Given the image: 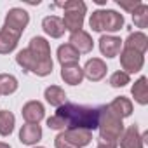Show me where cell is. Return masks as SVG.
Listing matches in <instances>:
<instances>
[{
  "instance_id": "cell-1",
  "label": "cell",
  "mask_w": 148,
  "mask_h": 148,
  "mask_svg": "<svg viewBox=\"0 0 148 148\" xmlns=\"http://www.w3.org/2000/svg\"><path fill=\"white\" fill-rule=\"evenodd\" d=\"M19 66L25 71H32L38 77H45L52 71V59H51V47L45 38L33 37L30 45L16 56Z\"/></svg>"
},
{
  "instance_id": "cell-2",
  "label": "cell",
  "mask_w": 148,
  "mask_h": 148,
  "mask_svg": "<svg viewBox=\"0 0 148 148\" xmlns=\"http://www.w3.org/2000/svg\"><path fill=\"white\" fill-rule=\"evenodd\" d=\"M54 115H58L64 122L66 129H86V131H92L99 124V110L98 108L82 106V105H75V103H64V105H61Z\"/></svg>"
},
{
  "instance_id": "cell-3",
  "label": "cell",
  "mask_w": 148,
  "mask_h": 148,
  "mask_svg": "<svg viewBox=\"0 0 148 148\" xmlns=\"http://www.w3.org/2000/svg\"><path fill=\"white\" fill-rule=\"evenodd\" d=\"M99 131H101V136L99 139L106 141V143H112V145H117V141L120 139L122 132H124V125H122V119H119L117 115H113L108 106H99Z\"/></svg>"
},
{
  "instance_id": "cell-4",
  "label": "cell",
  "mask_w": 148,
  "mask_h": 148,
  "mask_svg": "<svg viewBox=\"0 0 148 148\" xmlns=\"http://www.w3.org/2000/svg\"><path fill=\"white\" fill-rule=\"evenodd\" d=\"M56 7H63L64 9V18L61 19L64 30H70L71 33L82 30L84 14H86V4L84 2H80V0H70V2L56 4Z\"/></svg>"
},
{
  "instance_id": "cell-5",
  "label": "cell",
  "mask_w": 148,
  "mask_h": 148,
  "mask_svg": "<svg viewBox=\"0 0 148 148\" xmlns=\"http://www.w3.org/2000/svg\"><path fill=\"white\" fill-rule=\"evenodd\" d=\"M89 25L94 32H117L122 28L124 18L115 11H96L92 12Z\"/></svg>"
},
{
  "instance_id": "cell-6",
  "label": "cell",
  "mask_w": 148,
  "mask_h": 148,
  "mask_svg": "<svg viewBox=\"0 0 148 148\" xmlns=\"http://www.w3.org/2000/svg\"><path fill=\"white\" fill-rule=\"evenodd\" d=\"M92 139L91 131L86 129H66L64 132L56 136V148H82L89 145Z\"/></svg>"
},
{
  "instance_id": "cell-7",
  "label": "cell",
  "mask_w": 148,
  "mask_h": 148,
  "mask_svg": "<svg viewBox=\"0 0 148 148\" xmlns=\"http://www.w3.org/2000/svg\"><path fill=\"white\" fill-rule=\"evenodd\" d=\"M28 21H30L28 12H26V11H23V9L14 7V9H11V11L7 12V18H5L4 28H5V30H9V32H12V33H16V35L19 37V35L23 33V30L26 28Z\"/></svg>"
},
{
  "instance_id": "cell-8",
  "label": "cell",
  "mask_w": 148,
  "mask_h": 148,
  "mask_svg": "<svg viewBox=\"0 0 148 148\" xmlns=\"http://www.w3.org/2000/svg\"><path fill=\"white\" fill-rule=\"evenodd\" d=\"M120 64L125 70L127 75H129V73H136L143 66V54L138 52V51H134V49L124 47V51L120 54Z\"/></svg>"
},
{
  "instance_id": "cell-9",
  "label": "cell",
  "mask_w": 148,
  "mask_h": 148,
  "mask_svg": "<svg viewBox=\"0 0 148 148\" xmlns=\"http://www.w3.org/2000/svg\"><path fill=\"white\" fill-rule=\"evenodd\" d=\"M70 45L75 47L79 54H86L92 51V38L89 37L87 32L79 30V32H73L70 35Z\"/></svg>"
},
{
  "instance_id": "cell-10",
  "label": "cell",
  "mask_w": 148,
  "mask_h": 148,
  "mask_svg": "<svg viewBox=\"0 0 148 148\" xmlns=\"http://www.w3.org/2000/svg\"><path fill=\"white\" fill-rule=\"evenodd\" d=\"M82 71H84V75H86L89 80L98 82V80H101V79L106 75V64H105L101 59L92 58V59H89V61L86 63V66H84Z\"/></svg>"
},
{
  "instance_id": "cell-11",
  "label": "cell",
  "mask_w": 148,
  "mask_h": 148,
  "mask_svg": "<svg viewBox=\"0 0 148 148\" xmlns=\"http://www.w3.org/2000/svg\"><path fill=\"white\" fill-rule=\"evenodd\" d=\"M122 47V40L119 37H112V35H103L99 38V49L106 58H115L119 56Z\"/></svg>"
},
{
  "instance_id": "cell-12",
  "label": "cell",
  "mask_w": 148,
  "mask_h": 148,
  "mask_svg": "<svg viewBox=\"0 0 148 148\" xmlns=\"http://www.w3.org/2000/svg\"><path fill=\"white\" fill-rule=\"evenodd\" d=\"M23 119L26 120V124H38L44 119V106L38 101H30L23 106Z\"/></svg>"
},
{
  "instance_id": "cell-13",
  "label": "cell",
  "mask_w": 148,
  "mask_h": 148,
  "mask_svg": "<svg viewBox=\"0 0 148 148\" xmlns=\"http://www.w3.org/2000/svg\"><path fill=\"white\" fill-rule=\"evenodd\" d=\"M61 79L70 86H79L84 79V71L79 66V63L77 64H64L61 70Z\"/></svg>"
},
{
  "instance_id": "cell-14",
  "label": "cell",
  "mask_w": 148,
  "mask_h": 148,
  "mask_svg": "<svg viewBox=\"0 0 148 148\" xmlns=\"http://www.w3.org/2000/svg\"><path fill=\"white\" fill-rule=\"evenodd\" d=\"M42 138V129L38 124H25L19 131V141L25 145H35Z\"/></svg>"
},
{
  "instance_id": "cell-15",
  "label": "cell",
  "mask_w": 148,
  "mask_h": 148,
  "mask_svg": "<svg viewBox=\"0 0 148 148\" xmlns=\"http://www.w3.org/2000/svg\"><path fill=\"white\" fill-rule=\"evenodd\" d=\"M108 106V110L113 113V115H117L119 119H124V117H129L131 113H132V103L127 99V98H124V96H120V98H115L110 105H106Z\"/></svg>"
},
{
  "instance_id": "cell-16",
  "label": "cell",
  "mask_w": 148,
  "mask_h": 148,
  "mask_svg": "<svg viewBox=\"0 0 148 148\" xmlns=\"http://www.w3.org/2000/svg\"><path fill=\"white\" fill-rule=\"evenodd\" d=\"M120 148H143V138L139 136L136 125L127 127V131L120 138Z\"/></svg>"
},
{
  "instance_id": "cell-17",
  "label": "cell",
  "mask_w": 148,
  "mask_h": 148,
  "mask_svg": "<svg viewBox=\"0 0 148 148\" xmlns=\"http://www.w3.org/2000/svg\"><path fill=\"white\" fill-rule=\"evenodd\" d=\"M42 28H44V32H45L47 35L54 37V38H59V37L64 33L63 21H61L59 18H56V16H47V18H44Z\"/></svg>"
},
{
  "instance_id": "cell-18",
  "label": "cell",
  "mask_w": 148,
  "mask_h": 148,
  "mask_svg": "<svg viewBox=\"0 0 148 148\" xmlns=\"http://www.w3.org/2000/svg\"><path fill=\"white\" fill-rule=\"evenodd\" d=\"M58 59L63 66L64 64H77L80 59V54L77 52L75 47H71L70 44H64V45H59V49H58Z\"/></svg>"
},
{
  "instance_id": "cell-19",
  "label": "cell",
  "mask_w": 148,
  "mask_h": 148,
  "mask_svg": "<svg viewBox=\"0 0 148 148\" xmlns=\"http://www.w3.org/2000/svg\"><path fill=\"white\" fill-rule=\"evenodd\" d=\"M18 40H19V37H18L16 33H12V32L2 28V30H0V54L11 52V51L18 45Z\"/></svg>"
},
{
  "instance_id": "cell-20",
  "label": "cell",
  "mask_w": 148,
  "mask_h": 148,
  "mask_svg": "<svg viewBox=\"0 0 148 148\" xmlns=\"http://www.w3.org/2000/svg\"><path fill=\"white\" fill-rule=\"evenodd\" d=\"M124 47H129V49H134V51L145 54V51H146V47H148V38H146V35L141 33V32H138V33H131V35L127 37Z\"/></svg>"
},
{
  "instance_id": "cell-21",
  "label": "cell",
  "mask_w": 148,
  "mask_h": 148,
  "mask_svg": "<svg viewBox=\"0 0 148 148\" xmlns=\"http://www.w3.org/2000/svg\"><path fill=\"white\" fill-rule=\"evenodd\" d=\"M45 99H47V103H51L52 106L59 108L61 105L66 103V94H64V91H63L61 87L51 86V87L45 89Z\"/></svg>"
},
{
  "instance_id": "cell-22",
  "label": "cell",
  "mask_w": 148,
  "mask_h": 148,
  "mask_svg": "<svg viewBox=\"0 0 148 148\" xmlns=\"http://www.w3.org/2000/svg\"><path fill=\"white\" fill-rule=\"evenodd\" d=\"M132 96L139 105H146L148 103V86H146V79L141 77L134 86H132Z\"/></svg>"
},
{
  "instance_id": "cell-23",
  "label": "cell",
  "mask_w": 148,
  "mask_h": 148,
  "mask_svg": "<svg viewBox=\"0 0 148 148\" xmlns=\"http://www.w3.org/2000/svg\"><path fill=\"white\" fill-rule=\"evenodd\" d=\"M18 89V80L16 77L9 73H0V94H12Z\"/></svg>"
},
{
  "instance_id": "cell-24",
  "label": "cell",
  "mask_w": 148,
  "mask_h": 148,
  "mask_svg": "<svg viewBox=\"0 0 148 148\" xmlns=\"http://www.w3.org/2000/svg\"><path fill=\"white\" fill-rule=\"evenodd\" d=\"M14 129V115L7 110L0 112V134L2 136H9Z\"/></svg>"
},
{
  "instance_id": "cell-25",
  "label": "cell",
  "mask_w": 148,
  "mask_h": 148,
  "mask_svg": "<svg viewBox=\"0 0 148 148\" xmlns=\"http://www.w3.org/2000/svg\"><path fill=\"white\" fill-rule=\"evenodd\" d=\"M132 19L138 28H146L148 26V7L145 4H139L132 11Z\"/></svg>"
},
{
  "instance_id": "cell-26",
  "label": "cell",
  "mask_w": 148,
  "mask_h": 148,
  "mask_svg": "<svg viewBox=\"0 0 148 148\" xmlns=\"http://www.w3.org/2000/svg\"><path fill=\"white\" fill-rule=\"evenodd\" d=\"M125 84H129V75L125 71H115L110 77V86L112 87H124Z\"/></svg>"
},
{
  "instance_id": "cell-27",
  "label": "cell",
  "mask_w": 148,
  "mask_h": 148,
  "mask_svg": "<svg viewBox=\"0 0 148 148\" xmlns=\"http://www.w3.org/2000/svg\"><path fill=\"white\" fill-rule=\"evenodd\" d=\"M47 125L51 127V129H66V125H64V122L58 117V115H52V117H49L47 119Z\"/></svg>"
},
{
  "instance_id": "cell-28",
  "label": "cell",
  "mask_w": 148,
  "mask_h": 148,
  "mask_svg": "<svg viewBox=\"0 0 148 148\" xmlns=\"http://www.w3.org/2000/svg\"><path fill=\"white\" fill-rule=\"evenodd\" d=\"M141 2L139 0H132V2H125V0H119V5L122 7V9H125V11H129V12H132L138 5H139Z\"/></svg>"
},
{
  "instance_id": "cell-29",
  "label": "cell",
  "mask_w": 148,
  "mask_h": 148,
  "mask_svg": "<svg viewBox=\"0 0 148 148\" xmlns=\"http://www.w3.org/2000/svg\"><path fill=\"white\" fill-rule=\"evenodd\" d=\"M98 148H117V145H112V143H106L103 139H98Z\"/></svg>"
},
{
  "instance_id": "cell-30",
  "label": "cell",
  "mask_w": 148,
  "mask_h": 148,
  "mask_svg": "<svg viewBox=\"0 0 148 148\" xmlns=\"http://www.w3.org/2000/svg\"><path fill=\"white\" fill-rule=\"evenodd\" d=\"M0 148H11L9 145H5V143H0Z\"/></svg>"
},
{
  "instance_id": "cell-31",
  "label": "cell",
  "mask_w": 148,
  "mask_h": 148,
  "mask_svg": "<svg viewBox=\"0 0 148 148\" xmlns=\"http://www.w3.org/2000/svg\"><path fill=\"white\" fill-rule=\"evenodd\" d=\"M37 148H42V146H37Z\"/></svg>"
}]
</instances>
